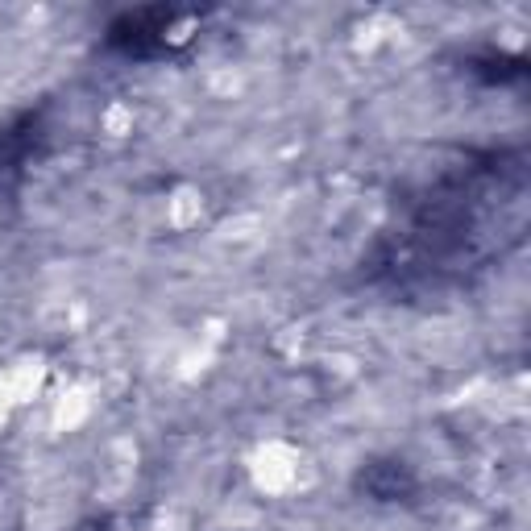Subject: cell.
Wrapping results in <instances>:
<instances>
[{
  "label": "cell",
  "mask_w": 531,
  "mask_h": 531,
  "mask_svg": "<svg viewBox=\"0 0 531 531\" xmlns=\"http://www.w3.org/2000/svg\"><path fill=\"white\" fill-rule=\"evenodd\" d=\"M249 469H254V482L262 490L278 494V490H287L295 482V453H287L283 444H266V449H258V457Z\"/></svg>",
  "instance_id": "obj_1"
},
{
  "label": "cell",
  "mask_w": 531,
  "mask_h": 531,
  "mask_svg": "<svg viewBox=\"0 0 531 531\" xmlns=\"http://www.w3.org/2000/svg\"><path fill=\"white\" fill-rule=\"evenodd\" d=\"M204 216V195L200 191H191V187H183L175 200H171V220H175V229H187V225H195V220Z\"/></svg>",
  "instance_id": "obj_2"
}]
</instances>
